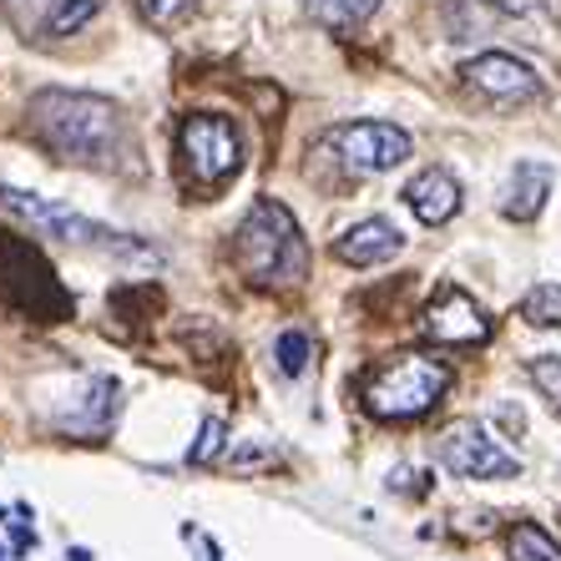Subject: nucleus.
I'll return each instance as SVG.
<instances>
[{"instance_id": "10", "label": "nucleus", "mask_w": 561, "mask_h": 561, "mask_svg": "<svg viewBox=\"0 0 561 561\" xmlns=\"http://www.w3.org/2000/svg\"><path fill=\"white\" fill-rule=\"evenodd\" d=\"M405 203L425 228H440V222H450L460 213V183L445 168H425L405 183Z\"/></svg>"}, {"instance_id": "1", "label": "nucleus", "mask_w": 561, "mask_h": 561, "mask_svg": "<svg viewBox=\"0 0 561 561\" xmlns=\"http://www.w3.org/2000/svg\"><path fill=\"white\" fill-rule=\"evenodd\" d=\"M31 131L66 162H112V152L127 142L122 106L92 92H36Z\"/></svg>"}, {"instance_id": "13", "label": "nucleus", "mask_w": 561, "mask_h": 561, "mask_svg": "<svg viewBox=\"0 0 561 561\" xmlns=\"http://www.w3.org/2000/svg\"><path fill=\"white\" fill-rule=\"evenodd\" d=\"M304 11H309V21H319L329 31H354L379 11V0H304Z\"/></svg>"}, {"instance_id": "19", "label": "nucleus", "mask_w": 561, "mask_h": 561, "mask_svg": "<svg viewBox=\"0 0 561 561\" xmlns=\"http://www.w3.org/2000/svg\"><path fill=\"white\" fill-rule=\"evenodd\" d=\"M137 5H142V15L152 26H183L187 15L197 11V0H137Z\"/></svg>"}, {"instance_id": "21", "label": "nucleus", "mask_w": 561, "mask_h": 561, "mask_svg": "<svg viewBox=\"0 0 561 561\" xmlns=\"http://www.w3.org/2000/svg\"><path fill=\"white\" fill-rule=\"evenodd\" d=\"M218 445H222V420H208V425H203V440L193 445V460L218 456Z\"/></svg>"}, {"instance_id": "11", "label": "nucleus", "mask_w": 561, "mask_h": 561, "mask_svg": "<svg viewBox=\"0 0 561 561\" xmlns=\"http://www.w3.org/2000/svg\"><path fill=\"white\" fill-rule=\"evenodd\" d=\"M400 249H405V238H400V228H394V222H385V218L354 222L350 233L334 243V253H340L350 268H375V263H390Z\"/></svg>"}, {"instance_id": "3", "label": "nucleus", "mask_w": 561, "mask_h": 561, "mask_svg": "<svg viewBox=\"0 0 561 561\" xmlns=\"http://www.w3.org/2000/svg\"><path fill=\"white\" fill-rule=\"evenodd\" d=\"M450 365L431 354H394L365 379V410L375 420H420L450 390Z\"/></svg>"}, {"instance_id": "20", "label": "nucleus", "mask_w": 561, "mask_h": 561, "mask_svg": "<svg viewBox=\"0 0 561 561\" xmlns=\"http://www.w3.org/2000/svg\"><path fill=\"white\" fill-rule=\"evenodd\" d=\"M491 5L506 15H557L561 11V0H491Z\"/></svg>"}, {"instance_id": "18", "label": "nucleus", "mask_w": 561, "mask_h": 561, "mask_svg": "<svg viewBox=\"0 0 561 561\" xmlns=\"http://www.w3.org/2000/svg\"><path fill=\"white\" fill-rule=\"evenodd\" d=\"M274 354H278V369H284V375H304V369H309V334H304V329H284Z\"/></svg>"}, {"instance_id": "5", "label": "nucleus", "mask_w": 561, "mask_h": 561, "mask_svg": "<svg viewBox=\"0 0 561 561\" xmlns=\"http://www.w3.org/2000/svg\"><path fill=\"white\" fill-rule=\"evenodd\" d=\"M410 131H400L394 122H344L319 142V152H329L350 178H369V172H390L410 157Z\"/></svg>"}, {"instance_id": "8", "label": "nucleus", "mask_w": 561, "mask_h": 561, "mask_svg": "<svg viewBox=\"0 0 561 561\" xmlns=\"http://www.w3.org/2000/svg\"><path fill=\"white\" fill-rule=\"evenodd\" d=\"M460 81H466L476 96H485V102H501V106L536 102V96L547 92V87H541V77H536L522 56H511V51H481V56H470V61L460 66Z\"/></svg>"}, {"instance_id": "9", "label": "nucleus", "mask_w": 561, "mask_h": 561, "mask_svg": "<svg viewBox=\"0 0 561 561\" xmlns=\"http://www.w3.org/2000/svg\"><path fill=\"white\" fill-rule=\"evenodd\" d=\"M425 340L450 344V350H476V344L491 340V319L470 294L460 288H445L440 299L425 309Z\"/></svg>"}, {"instance_id": "12", "label": "nucleus", "mask_w": 561, "mask_h": 561, "mask_svg": "<svg viewBox=\"0 0 561 561\" xmlns=\"http://www.w3.org/2000/svg\"><path fill=\"white\" fill-rule=\"evenodd\" d=\"M547 197H551V168L547 162H516L506 193H501V213H506L511 222H531L536 213L547 208Z\"/></svg>"}, {"instance_id": "17", "label": "nucleus", "mask_w": 561, "mask_h": 561, "mask_svg": "<svg viewBox=\"0 0 561 561\" xmlns=\"http://www.w3.org/2000/svg\"><path fill=\"white\" fill-rule=\"evenodd\" d=\"M526 375H531V385L541 390V400L561 415V354H536L531 365H526Z\"/></svg>"}, {"instance_id": "15", "label": "nucleus", "mask_w": 561, "mask_h": 561, "mask_svg": "<svg viewBox=\"0 0 561 561\" xmlns=\"http://www.w3.org/2000/svg\"><path fill=\"white\" fill-rule=\"evenodd\" d=\"M522 319L536 329H561V284H536L522 299Z\"/></svg>"}, {"instance_id": "16", "label": "nucleus", "mask_w": 561, "mask_h": 561, "mask_svg": "<svg viewBox=\"0 0 561 561\" xmlns=\"http://www.w3.org/2000/svg\"><path fill=\"white\" fill-rule=\"evenodd\" d=\"M102 5H106V0H61V5H51V11H46V36H77V31L87 26Z\"/></svg>"}, {"instance_id": "4", "label": "nucleus", "mask_w": 561, "mask_h": 561, "mask_svg": "<svg viewBox=\"0 0 561 561\" xmlns=\"http://www.w3.org/2000/svg\"><path fill=\"white\" fill-rule=\"evenodd\" d=\"M178 157L197 187H222L243 168V142H238V127L228 117L197 112L178 127Z\"/></svg>"}, {"instance_id": "6", "label": "nucleus", "mask_w": 561, "mask_h": 561, "mask_svg": "<svg viewBox=\"0 0 561 561\" xmlns=\"http://www.w3.org/2000/svg\"><path fill=\"white\" fill-rule=\"evenodd\" d=\"M0 203H5L15 218H26L31 228L61 238V243H92V249H117V253L131 249L122 233H112V228H102V222H92V218H81L77 208H61L51 197L26 193V187H0Z\"/></svg>"}, {"instance_id": "2", "label": "nucleus", "mask_w": 561, "mask_h": 561, "mask_svg": "<svg viewBox=\"0 0 561 561\" xmlns=\"http://www.w3.org/2000/svg\"><path fill=\"white\" fill-rule=\"evenodd\" d=\"M233 253H238V268L263 288H288L309 278V243H304L294 213L284 203H274V197H259L243 213Z\"/></svg>"}, {"instance_id": "14", "label": "nucleus", "mask_w": 561, "mask_h": 561, "mask_svg": "<svg viewBox=\"0 0 561 561\" xmlns=\"http://www.w3.org/2000/svg\"><path fill=\"white\" fill-rule=\"evenodd\" d=\"M506 557L511 561H561V547L536 522H516L506 536Z\"/></svg>"}, {"instance_id": "7", "label": "nucleus", "mask_w": 561, "mask_h": 561, "mask_svg": "<svg viewBox=\"0 0 561 561\" xmlns=\"http://www.w3.org/2000/svg\"><path fill=\"white\" fill-rule=\"evenodd\" d=\"M440 460L466 481H511L516 476V456H506L496 445V435L476 425V420H456L440 440Z\"/></svg>"}]
</instances>
